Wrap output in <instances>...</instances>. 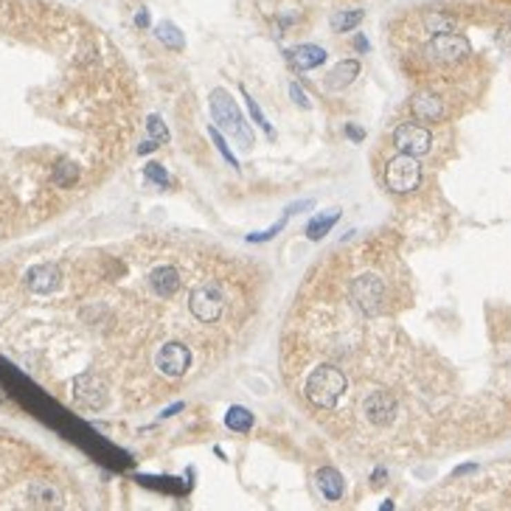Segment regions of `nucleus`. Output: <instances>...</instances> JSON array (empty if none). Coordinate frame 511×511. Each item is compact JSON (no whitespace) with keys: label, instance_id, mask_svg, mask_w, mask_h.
Segmentation results:
<instances>
[{"label":"nucleus","instance_id":"22","mask_svg":"<svg viewBox=\"0 0 511 511\" xmlns=\"http://www.w3.org/2000/svg\"><path fill=\"white\" fill-rule=\"evenodd\" d=\"M337 222H340V211H334V214H320V217H315V220L307 225V239H309V242H320Z\"/></svg>","mask_w":511,"mask_h":511},{"label":"nucleus","instance_id":"33","mask_svg":"<svg viewBox=\"0 0 511 511\" xmlns=\"http://www.w3.org/2000/svg\"><path fill=\"white\" fill-rule=\"evenodd\" d=\"M149 23H152V20H149V12H146V9H138V12H135V26H138V28H149Z\"/></svg>","mask_w":511,"mask_h":511},{"label":"nucleus","instance_id":"13","mask_svg":"<svg viewBox=\"0 0 511 511\" xmlns=\"http://www.w3.org/2000/svg\"><path fill=\"white\" fill-rule=\"evenodd\" d=\"M410 113L418 118V121H427V124H436V121H444L447 115V104L438 93H427L421 90L410 99Z\"/></svg>","mask_w":511,"mask_h":511},{"label":"nucleus","instance_id":"35","mask_svg":"<svg viewBox=\"0 0 511 511\" xmlns=\"http://www.w3.org/2000/svg\"><path fill=\"white\" fill-rule=\"evenodd\" d=\"M183 407H186V405H183V402H175V405H172V407H166V410H163V413H160V418H168V416H177V413H180V410H183Z\"/></svg>","mask_w":511,"mask_h":511},{"label":"nucleus","instance_id":"20","mask_svg":"<svg viewBox=\"0 0 511 511\" xmlns=\"http://www.w3.org/2000/svg\"><path fill=\"white\" fill-rule=\"evenodd\" d=\"M28 503L31 505H59L62 494L48 483H31L28 486Z\"/></svg>","mask_w":511,"mask_h":511},{"label":"nucleus","instance_id":"36","mask_svg":"<svg viewBox=\"0 0 511 511\" xmlns=\"http://www.w3.org/2000/svg\"><path fill=\"white\" fill-rule=\"evenodd\" d=\"M152 149H157V144H155V141H146V144H141V146H138V152H141V155H149Z\"/></svg>","mask_w":511,"mask_h":511},{"label":"nucleus","instance_id":"28","mask_svg":"<svg viewBox=\"0 0 511 511\" xmlns=\"http://www.w3.org/2000/svg\"><path fill=\"white\" fill-rule=\"evenodd\" d=\"M289 99L298 104V107H301V110H312V102L307 99V93H304V88H298V84L292 81L289 84Z\"/></svg>","mask_w":511,"mask_h":511},{"label":"nucleus","instance_id":"14","mask_svg":"<svg viewBox=\"0 0 511 511\" xmlns=\"http://www.w3.org/2000/svg\"><path fill=\"white\" fill-rule=\"evenodd\" d=\"M326 57H329L326 48L312 46V42H304V46H295V48L287 51V59H289V65H292L298 73H307V70L320 68V65L326 62Z\"/></svg>","mask_w":511,"mask_h":511},{"label":"nucleus","instance_id":"26","mask_svg":"<svg viewBox=\"0 0 511 511\" xmlns=\"http://www.w3.org/2000/svg\"><path fill=\"white\" fill-rule=\"evenodd\" d=\"M146 133H149V138H152L157 146L172 138V135H168V126H166L163 118H157V115H149V118H146Z\"/></svg>","mask_w":511,"mask_h":511},{"label":"nucleus","instance_id":"21","mask_svg":"<svg viewBox=\"0 0 511 511\" xmlns=\"http://www.w3.org/2000/svg\"><path fill=\"white\" fill-rule=\"evenodd\" d=\"M79 180V163L73 160H59L51 172V183L59 186V189H70L73 183Z\"/></svg>","mask_w":511,"mask_h":511},{"label":"nucleus","instance_id":"30","mask_svg":"<svg viewBox=\"0 0 511 511\" xmlns=\"http://www.w3.org/2000/svg\"><path fill=\"white\" fill-rule=\"evenodd\" d=\"M497 42H500L505 51H511V23H505V26L497 31Z\"/></svg>","mask_w":511,"mask_h":511},{"label":"nucleus","instance_id":"31","mask_svg":"<svg viewBox=\"0 0 511 511\" xmlns=\"http://www.w3.org/2000/svg\"><path fill=\"white\" fill-rule=\"evenodd\" d=\"M385 481H388V470H382V466H379V470H374V478H371V486L374 489H379Z\"/></svg>","mask_w":511,"mask_h":511},{"label":"nucleus","instance_id":"37","mask_svg":"<svg viewBox=\"0 0 511 511\" xmlns=\"http://www.w3.org/2000/svg\"><path fill=\"white\" fill-rule=\"evenodd\" d=\"M6 402H9V399H6V394H3V388H0V407H3Z\"/></svg>","mask_w":511,"mask_h":511},{"label":"nucleus","instance_id":"10","mask_svg":"<svg viewBox=\"0 0 511 511\" xmlns=\"http://www.w3.org/2000/svg\"><path fill=\"white\" fill-rule=\"evenodd\" d=\"M73 396L79 405L90 407V410H102L107 405V388L102 385V379L96 374H81L73 379Z\"/></svg>","mask_w":511,"mask_h":511},{"label":"nucleus","instance_id":"12","mask_svg":"<svg viewBox=\"0 0 511 511\" xmlns=\"http://www.w3.org/2000/svg\"><path fill=\"white\" fill-rule=\"evenodd\" d=\"M146 287L155 298H175L180 289H183V278L175 267H155L149 276H146Z\"/></svg>","mask_w":511,"mask_h":511},{"label":"nucleus","instance_id":"6","mask_svg":"<svg viewBox=\"0 0 511 511\" xmlns=\"http://www.w3.org/2000/svg\"><path fill=\"white\" fill-rule=\"evenodd\" d=\"M424 54H427L436 65H458L472 54V46H470L466 37H461L455 31H447V34H433V39L424 46Z\"/></svg>","mask_w":511,"mask_h":511},{"label":"nucleus","instance_id":"23","mask_svg":"<svg viewBox=\"0 0 511 511\" xmlns=\"http://www.w3.org/2000/svg\"><path fill=\"white\" fill-rule=\"evenodd\" d=\"M455 17L444 15V12H427L424 15V28L430 34H447V31H455Z\"/></svg>","mask_w":511,"mask_h":511},{"label":"nucleus","instance_id":"3","mask_svg":"<svg viewBox=\"0 0 511 511\" xmlns=\"http://www.w3.org/2000/svg\"><path fill=\"white\" fill-rule=\"evenodd\" d=\"M349 298H351V304H354L365 318H376V315L385 312L388 289H385V281H382L376 273H360V276L349 284Z\"/></svg>","mask_w":511,"mask_h":511},{"label":"nucleus","instance_id":"11","mask_svg":"<svg viewBox=\"0 0 511 511\" xmlns=\"http://www.w3.org/2000/svg\"><path fill=\"white\" fill-rule=\"evenodd\" d=\"M62 284V270L57 264H37L26 273V287L34 295H51Z\"/></svg>","mask_w":511,"mask_h":511},{"label":"nucleus","instance_id":"27","mask_svg":"<svg viewBox=\"0 0 511 511\" xmlns=\"http://www.w3.org/2000/svg\"><path fill=\"white\" fill-rule=\"evenodd\" d=\"M144 177L149 183H155V186H168V172H166L160 163H146L144 166Z\"/></svg>","mask_w":511,"mask_h":511},{"label":"nucleus","instance_id":"1","mask_svg":"<svg viewBox=\"0 0 511 511\" xmlns=\"http://www.w3.org/2000/svg\"><path fill=\"white\" fill-rule=\"evenodd\" d=\"M346 374L340 371L337 365H318L309 376H307V385L304 394L309 399L312 407L318 410H334L340 396L346 394Z\"/></svg>","mask_w":511,"mask_h":511},{"label":"nucleus","instance_id":"5","mask_svg":"<svg viewBox=\"0 0 511 511\" xmlns=\"http://www.w3.org/2000/svg\"><path fill=\"white\" fill-rule=\"evenodd\" d=\"M418 183H421V163H418V157L399 152L396 157L388 160V166H385V186L394 194H410V191L418 189Z\"/></svg>","mask_w":511,"mask_h":511},{"label":"nucleus","instance_id":"25","mask_svg":"<svg viewBox=\"0 0 511 511\" xmlns=\"http://www.w3.org/2000/svg\"><path fill=\"white\" fill-rule=\"evenodd\" d=\"M208 135H211V141H214V146L220 149V155L225 157V163H231L233 168H239V160H236V155L231 152V146H228V141H225V135L220 133V126H217V124H211V126H208Z\"/></svg>","mask_w":511,"mask_h":511},{"label":"nucleus","instance_id":"32","mask_svg":"<svg viewBox=\"0 0 511 511\" xmlns=\"http://www.w3.org/2000/svg\"><path fill=\"white\" fill-rule=\"evenodd\" d=\"M351 46H354V48H357V51H360V54H365V51H368V48H371V42H368V39H365V34H357V37H354V39H351Z\"/></svg>","mask_w":511,"mask_h":511},{"label":"nucleus","instance_id":"29","mask_svg":"<svg viewBox=\"0 0 511 511\" xmlns=\"http://www.w3.org/2000/svg\"><path fill=\"white\" fill-rule=\"evenodd\" d=\"M343 133L354 141V144H360V141H365V130H363V126H357V124H346L343 126Z\"/></svg>","mask_w":511,"mask_h":511},{"label":"nucleus","instance_id":"16","mask_svg":"<svg viewBox=\"0 0 511 511\" xmlns=\"http://www.w3.org/2000/svg\"><path fill=\"white\" fill-rule=\"evenodd\" d=\"M357 73H360V62L357 59H343V62H337L331 68V73L323 79V84H326V90L337 93V90L349 88V84L357 79Z\"/></svg>","mask_w":511,"mask_h":511},{"label":"nucleus","instance_id":"2","mask_svg":"<svg viewBox=\"0 0 511 511\" xmlns=\"http://www.w3.org/2000/svg\"><path fill=\"white\" fill-rule=\"evenodd\" d=\"M211 115H214V124L220 126V130L231 133V138H236L242 146L253 144V133L247 126V118L239 113L236 102L222 88H217L214 93H211Z\"/></svg>","mask_w":511,"mask_h":511},{"label":"nucleus","instance_id":"24","mask_svg":"<svg viewBox=\"0 0 511 511\" xmlns=\"http://www.w3.org/2000/svg\"><path fill=\"white\" fill-rule=\"evenodd\" d=\"M244 90V88H242ZM244 99H247V113H250V118H253V124L256 126H262V133L267 135V138H276V130H273V124L264 118V113H262V107H259V102H256L247 90H244Z\"/></svg>","mask_w":511,"mask_h":511},{"label":"nucleus","instance_id":"15","mask_svg":"<svg viewBox=\"0 0 511 511\" xmlns=\"http://www.w3.org/2000/svg\"><path fill=\"white\" fill-rule=\"evenodd\" d=\"M315 481H318L320 494H323L329 503H337L340 497L346 494V481H343V475L334 470V466H320L318 475H315Z\"/></svg>","mask_w":511,"mask_h":511},{"label":"nucleus","instance_id":"9","mask_svg":"<svg viewBox=\"0 0 511 511\" xmlns=\"http://www.w3.org/2000/svg\"><path fill=\"white\" fill-rule=\"evenodd\" d=\"M363 413H365L368 424H374V427H388V424L396 418V399L388 391H374V394L365 396Z\"/></svg>","mask_w":511,"mask_h":511},{"label":"nucleus","instance_id":"4","mask_svg":"<svg viewBox=\"0 0 511 511\" xmlns=\"http://www.w3.org/2000/svg\"><path fill=\"white\" fill-rule=\"evenodd\" d=\"M225 307H228V298L217 281H205L189 295V312L200 323H217L225 315Z\"/></svg>","mask_w":511,"mask_h":511},{"label":"nucleus","instance_id":"19","mask_svg":"<svg viewBox=\"0 0 511 511\" xmlns=\"http://www.w3.org/2000/svg\"><path fill=\"white\" fill-rule=\"evenodd\" d=\"M225 427H228L231 433H247V430L253 427V413H250L247 407H242V405L228 407V413H225Z\"/></svg>","mask_w":511,"mask_h":511},{"label":"nucleus","instance_id":"7","mask_svg":"<svg viewBox=\"0 0 511 511\" xmlns=\"http://www.w3.org/2000/svg\"><path fill=\"white\" fill-rule=\"evenodd\" d=\"M394 146L405 155H413V157H421L433 149V133L427 126L421 124H399L394 130Z\"/></svg>","mask_w":511,"mask_h":511},{"label":"nucleus","instance_id":"17","mask_svg":"<svg viewBox=\"0 0 511 511\" xmlns=\"http://www.w3.org/2000/svg\"><path fill=\"white\" fill-rule=\"evenodd\" d=\"M155 37L163 42L168 51H183V48H186V37H183V31H180L172 20H163V23L155 28Z\"/></svg>","mask_w":511,"mask_h":511},{"label":"nucleus","instance_id":"34","mask_svg":"<svg viewBox=\"0 0 511 511\" xmlns=\"http://www.w3.org/2000/svg\"><path fill=\"white\" fill-rule=\"evenodd\" d=\"M470 472H478V463H463L452 472V478H461V475H470Z\"/></svg>","mask_w":511,"mask_h":511},{"label":"nucleus","instance_id":"18","mask_svg":"<svg viewBox=\"0 0 511 511\" xmlns=\"http://www.w3.org/2000/svg\"><path fill=\"white\" fill-rule=\"evenodd\" d=\"M363 20H365V12L363 9H343V12H334L329 23H331V31L346 34V31H354Z\"/></svg>","mask_w":511,"mask_h":511},{"label":"nucleus","instance_id":"8","mask_svg":"<svg viewBox=\"0 0 511 511\" xmlns=\"http://www.w3.org/2000/svg\"><path fill=\"white\" fill-rule=\"evenodd\" d=\"M155 365L163 376L168 379H180L189 365H191V349L186 343H177V340H172V343H163L155 354Z\"/></svg>","mask_w":511,"mask_h":511}]
</instances>
